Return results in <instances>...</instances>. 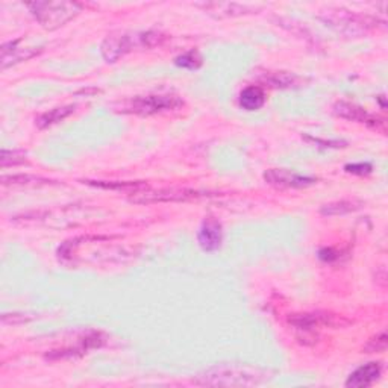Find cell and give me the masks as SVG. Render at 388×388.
I'll list each match as a JSON object with an SVG mask.
<instances>
[{"instance_id": "cell-6", "label": "cell", "mask_w": 388, "mask_h": 388, "mask_svg": "<svg viewBox=\"0 0 388 388\" xmlns=\"http://www.w3.org/2000/svg\"><path fill=\"white\" fill-rule=\"evenodd\" d=\"M289 323L291 326L298 328L303 332H312L320 326L328 328H343L349 325L350 320L337 316L331 312H305V314H293L289 317Z\"/></svg>"}, {"instance_id": "cell-15", "label": "cell", "mask_w": 388, "mask_h": 388, "mask_svg": "<svg viewBox=\"0 0 388 388\" xmlns=\"http://www.w3.org/2000/svg\"><path fill=\"white\" fill-rule=\"evenodd\" d=\"M265 102V95L260 87H247L240 95V105L246 111H256L260 109Z\"/></svg>"}, {"instance_id": "cell-5", "label": "cell", "mask_w": 388, "mask_h": 388, "mask_svg": "<svg viewBox=\"0 0 388 388\" xmlns=\"http://www.w3.org/2000/svg\"><path fill=\"white\" fill-rule=\"evenodd\" d=\"M323 20L332 27H335L337 31L352 35L361 34L375 25V20H372L370 17L358 15L350 11H345V9H329L323 15Z\"/></svg>"}, {"instance_id": "cell-17", "label": "cell", "mask_w": 388, "mask_h": 388, "mask_svg": "<svg viewBox=\"0 0 388 388\" xmlns=\"http://www.w3.org/2000/svg\"><path fill=\"white\" fill-rule=\"evenodd\" d=\"M363 207V202L359 200H337L323 205L320 212L323 216H343L354 212Z\"/></svg>"}, {"instance_id": "cell-10", "label": "cell", "mask_w": 388, "mask_h": 388, "mask_svg": "<svg viewBox=\"0 0 388 388\" xmlns=\"http://www.w3.org/2000/svg\"><path fill=\"white\" fill-rule=\"evenodd\" d=\"M334 113L341 117L350 120V122H356V123H364L368 126L373 127H380L384 126L382 120H380L377 117L368 114L367 111L361 106H358L355 104H349V102H338L334 106Z\"/></svg>"}, {"instance_id": "cell-16", "label": "cell", "mask_w": 388, "mask_h": 388, "mask_svg": "<svg viewBox=\"0 0 388 388\" xmlns=\"http://www.w3.org/2000/svg\"><path fill=\"white\" fill-rule=\"evenodd\" d=\"M75 105H67V106H60V108H53L48 113L41 114L39 118H36V126L40 129L49 127L52 125H57L58 122H62L64 118H67L70 114L75 113Z\"/></svg>"}, {"instance_id": "cell-25", "label": "cell", "mask_w": 388, "mask_h": 388, "mask_svg": "<svg viewBox=\"0 0 388 388\" xmlns=\"http://www.w3.org/2000/svg\"><path fill=\"white\" fill-rule=\"evenodd\" d=\"M31 317H26L25 314H4L2 316V321L4 323H23L26 320H29Z\"/></svg>"}, {"instance_id": "cell-2", "label": "cell", "mask_w": 388, "mask_h": 388, "mask_svg": "<svg viewBox=\"0 0 388 388\" xmlns=\"http://www.w3.org/2000/svg\"><path fill=\"white\" fill-rule=\"evenodd\" d=\"M165 40V36L161 32L147 31L141 34L129 35V34H117L109 35L104 40L100 46L102 57L106 62H116L118 61L127 52H131L135 46L137 48L151 49L155 46H160Z\"/></svg>"}, {"instance_id": "cell-4", "label": "cell", "mask_w": 388, "mask_h": 388, "mask_svg": "<svg viewBox=\"0 0 388 388\" xmlns=\"http://www.w3.org/2000/svg\"><path fill=\"white\" fill-rule=\"evenodd\" d=\"M183 105V102L178 96L172 95H152V96H141L129 100L125 105L126 113H132L138 116H153L164 111L176 109Z\"/></svg>"}, {"instance_id": "cell-14", "label": "cell", "mask_w": 388, "mask_h": 388, "mask_svg": "<svg viewBox=\"0 0 388 388\" xmlns=\"http://www.w3.org/2000/svg\"><path fill=\"white\" fill-rule=\"evenodd\" d=\"M196 6L202 8L203 11L214 15V17H237L243 15L251 11L247 5H240L234 2H208V4H198Z\"/></svg>"}, {"instance_id": "cell-3", "label": "cell", "mask_w": 388, "mask_h": 388, "mask_svg": "<svg viewBox=\"0 0 388 388\" xmlns=\"http://www.w3.org/2000/svg\"><path fill=\"white\" fill-rule=\"evenodd\" d=\"M32 15L44 29L55 31L73 20L81 11L82 5L76 2H32L27 4Z\"/></svg>"}, {"instance_id": "cell-9", "label": "cell", "mask_w": 388, "mask_h": 388, "mask_svg": "<svg viewBox=\"0 0 388 388\" xmlns=\"http://www.w3.org/2000/svg\"><path fill=\"white\" fill-rule=\"evenodd\" d=\"M221 240H223V230L221 225L214 217H207L202 221V226L198 234V242L205 252H216L221 246Z\"/></svg>"}, {"instance_id": "cell-18", "label": "cell", "mask_w": 388, "mask_h": 388, "mask_svg": "<svg viewBox=\"0 0 388 388\" xmlns=\"http://www.w3.org/2000/svg\"><path fill=\"white\" fill-rule=\"evenodd\" d=\"M264 81L270 87H275V88H290L298 85L300 79L287 71H269L265 75Z\"/></svg>"}, {"instance_id": "cell-23", "label": "cell", "mask_w": 388, "mask_h": 388, "mask_svg": "<svg viewBox=\"0 0 388 388\" xmlns=\"http://www.w3.org/2000/svg\"><path fill=\"white\" fill-rule=\"evenodd\" d=\"M25 161H26V153H23V152L2 151V153H0V164H2V167L23 164Z\"/></svg>"}, {"instance_id": "cell-21", "label": "cell", "mask_w": 388, "mask_h": 388, "mask_svg": "<svg viewBox=\"0 0 388 388\" xmlns=\"http://www.w3.org/2000/svg\"><path fill=\"white\" fill-rule=\"evenodd\" d=\"M50 181L29 176V174H15V176H4L2 183L4 186H29V183H48Z\"/></svg>"}, {"instance_id": "cell-7", "label": "cell", "mask_w": 388, "mask_h": 388, "mask_svg": "<svg viewBox=\"0 0 388 388\" xmlns=\"http://www.w3.org/2000/svg\"><path fill=\"white\" fill-rule=\"evenodd\" d=\"M205 194L194 190L162 188V190H137L131 198L135 203H158V202H183L203 198Z\"/></svg>"}, {"instance_id": "cell-13", "label": "cell", "mask_w": 388, "mask_h": 388, "mask_svg": "<svg viewBox=\"0 0 388 388\" xmlns=\"http://www.w3.org/2000/svg\"><path fill=\"white\" fill-rule=\"evenodd\" d=\"M104 343V338H102L100 332H91L90 335H87L85 338L81 340V343L75 347V349H62V350H52L50 354H48L46 356L50 359H58V358H67V356H81L87 354L88 350L95 349V347H100V345Z\"/></svg>"}, {"instance_id": "cell-24", "label": "cell", "mask_w": 388, "mask_h": 388, "mask_svg": "<svg viewBox=\"0 0 388 388\" xmlns=\"http://www.w3.org/2000/svg\"><path fill=\"white\" fill-rule=\"evenodd\" d=\"M345 170L347 173H354V174H368L372 172V165L370 164H364V162H358V164H347Z\"/></svg>"}, {"instance_id": "cell-12", "label": "cell", "mask_w": 388, "mask_h": 388, "mask_svg": "<svg viewBox=\"0 0 388 388\" xmlns=\"http://www.w3.org/2000/svg\"><path fill=\"white\" fill-rule=\"evenodd\" d=\"M20 43L22 40H14L2 46V49H0V52H2V69L14 66L17 62L31 60L40 52V49L35 48H18Z\"/></svg>"}, {"instance_id": "cell-20", "label": "cell", "mask_w": 388, "mask_h": 388, "mask_svg": "<svg viewBox=\"0 0 388 388\" xmlns=\"http://www.w3.org/2000/svg\"><path fill=\"white\" fill-rule=\"evenodd\" d=\"M90 186H96L102 188H109V190H141L146 188L144 182H104V181H87Z\"/></svg>"}, {"instance_id": "cell-8", "label": "cell", "mask_w": 388, "mask_h": 388, "mask_svg": "<svg viewBox=\"0 0 388 388\" xmlns=\"http://www.w3.org/2000/svg\"><path fill=\"white\" fill-rule=\"evenodd\" d=\"M264 181L269 186L278 188H308L317 183L316 178L303 176V174L294 173L284 169H270L264 173Z\"/></svg>"}, {"instance_id": "cell-19", "label": "cell", "mask_w": 388, "mask_h": 388, "mask_svg": "<svg viewBox=\"0 0 388 388\" xmlns=\"http://www.w3.org/2000/svg\"><path fill=\"white\" fill-rule=\"evenodd\" d=\"M202 57L198 50H190L187 53H182L179 57L174 60V64L178 67L187 69V70H198L202 66Z\"/></svg>"}, {"instance_id": "cell-26", "label": "cell", "mask_w": 388, "mask_h": 388, "mask_svg": "<svg viewBox=\"0 0 388 388\" xmlns=\"http://www.w3.org/2000/svg\"><path fill=\"white\" fill-rule=\"evenodd\" d=\"M319 256L321 261H326V263H331L334 261L338 258V254L334 251V249H321V251L319 252Z\"/></svg>"}, {"instance_id": "cell-11", "label": "cell", "mask_w": 388, "mask_h": 388, "mask_svg": "<svg viewBox=\"0 0 388 388\" xmlns=\"http://www.w3.org/2000/svg\"><path fill=\"white\" fill-rule=\"evenodd\" d=\"M382 373V366L381 363H368L364 364L349 376V380L346 381V387L349 388H363L372 385L380 380V376Z\"/></svg>"}, {"instance_id": "cell-1", "label": "cell", "mask_w": 388, "mask_h": 388, "mask_svg": "<svg viewBox=\"0 0 388 388\" xmlns=\"http://www.w3.org/2000/svg\"><path fill=\"white\" fill-rule=\"evenodd\" d=\"M267 373L247 364H220L194 377V384L203 387H252L263 384Z\"/></svg>"}, {"instance_id": "cell-22", "label": "cell", "mask_w": 388, "mask_h": 388, "mask_svg": "<svg viewBox=\"0 0 388 388\" xmlns=\"http://www.w3.org/2000/svg\"><path fill=\"white\" fill-rule=\"evenodd\" d=\"M387 345H388V337H387V332L384 331L381 334H377L376 337L368 340L363 350L366 354H381V352H385Z\"/></svg>"}]
</instances>
